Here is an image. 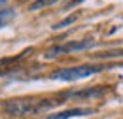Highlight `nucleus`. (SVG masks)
<instances>
[{
    "mask_svg": "<svg viewBox=\"0 0 123 119\" xmlns=\"http://www.w3.org/2000/svg\"><path fill=\"white\" fill-rule=\"evenodd\" d=\"M55 106V102L49 100H34V98H19V100H8L4 102V112L15 117L23 115H32V113H40L47 108Z\"/></svg>",
    "mask_w": 123,
    "mask_h": 119,
    "instance_id": "f257e3e1",
    "label": "nucleus"
},
{
    "mask_svg": "<svg viewBox=\"0 0 123 119\" xmlns=\"http://www.w3.org/2000/svg\"><path fill=\"white\" fill-rule=\"evenodd\" d=\"M104 66L102 64H81V66H74V68H62V70H55L51 74V79H59V81H78L83 77H89L93 74L102 72Z\"/></svg>",
    "mask_w": 123,
    "mask_h": 119,
    "instance_id": "f03ea898",
    "label": "nucleus"
},
{
    "mask_svg": "<svg viewBox=\"0 0 123 119\" xmlns=\"http://www.w3.org/2000/svg\"><path fill=\"white\" fill-rule=\"evenodd\" d=\"M97 42L93 40H76V42H64V44H59V45H53L51 49H47L46 57L47 59H53L57 55H64V53H80V51H87L95 47Z\"/></svg>",
    "mask_w": 123,
    "mask_h": 119,
    "instance_id": "7ed1b4c3",
    "label": "nucleus"
},
{
    "mask_svg": "<svg viewBox=\"0 0 123 119\" xmlns=\"http://www.w3.org/2000/svg\"><path fill=\"white\" fill-rule=\"evenodd\" d=\"M104 93H106V87L95 85V87H85V89H80V91H70L64 96L66 98H74V100H81V98H98Z\"/></svg>",
    "mask_w": 123,
    "mask_h": 119,
    "instance_id": "20e7f679",
    "label": "nucleus"
},
{
    "mask_svg": "<svg viewBox=\"0 0 123 119\" xmlns=\"http://www.w3.org/2000/svg\"><path fill=\"white\" fill-rule=\"evenodd\" d=\"M93 112L95 110H91V108H70L64 112L51 113V115H47V119H70V117H80V115H91Z\"/></svg>",
    "mask_w": 123,
    "mask_h": 119,
    "instance_id": "39448f33",
    "label": "nucleus"
},
{
    "mask_svg": "<svg viewBox=\"0 0 123 119\" xmlns=\"http://www.w3.org/2000/svg\"><path fill=\"white\" fill-rule=\"evenodd\" d=\"M15 19V10H12V8H2L0 10V29L2 27H6L10 21H13Z\"/></svg>",
    "mask_w": 123,
    "mask_h": 119,
    "instance_id": "423d86ee",
    "label": "nucleus"
},
{
    "mask_svg": "<svg viewBox=\"0 0 123 119\" xmlns=\"http://www.w3.org/2000/svg\"><path fill=\"white\" fill-rule=\"evenodd\" d=\"M55 2H59V0H34V2L31 4V12H36V10H42V8H47V6L55 4Z\"/></svg>",
    "mask_w": 123,
    "mask_h": 119,
    "instance_id": "0eeeda50",
    "label": "nucleus"
},
{
    "mask_svg": "<svg viewBox=\"0 0 123 119\" xmlns=\"http://www.w3.org/2000/svg\"><path fill=\"white\" fill-rule=\"evenodd\" d=\"M23 55H15V57H6V59H0V70H4L6 66H10V64H15L21 60Z\"/></svg>",
    "mask_w": 123,
    "mask_h": 119,
    "instance_id": "6e6552de",
    "label": "nucleus"
},
{
    "mask_svg": "<svg viewBox=\"0 0 123 119\" xmlns=\"http://www.w3.org/2000/svg\"><path fill=\"white\" fill-rule=\"evenodd\" d=\"M76 19H78V15H70V17H66L64 21H61V23H57V25H55L53 29H57V30H59V29H64L66 25H70V23H74Z\"/></svg>",
    "mask_w": 123,
    "mask_h": 119,
    "instance_id": "1a4fd4ad",
    "label": "nucleus"
},
{
    "mask_svg": "<svg viewBox=\"0 0 123 119\" xmlns=\"http://www.w3.org/2000/svg\"><path fill=\"white\" fill-rule=\"evenodd\" d=\"M81 2H85V0H72V2L68 4V8H72V6H78V4H81Z\"/></svg>",
    "mask_w": 123,
    "mask_h": 119,
    "instance_id": "9d476101",
    "label": "nucleus"
},
{
    "mask_svg": "<svg viewBox=\"0 0 123 119\" xmlns=\"http://www.w3.org/2000/svg\"><path fill=\"white\" fill-rule=\"evenodd\" d=\"M6 2H8V0H0V10H2L4 6H6Z\"/></svg>",
    "mask_w": 123,
    "mask_h": 119,
    "instance_id": "9b49d317",
    "label": "nucleus"
}]
</instances>
